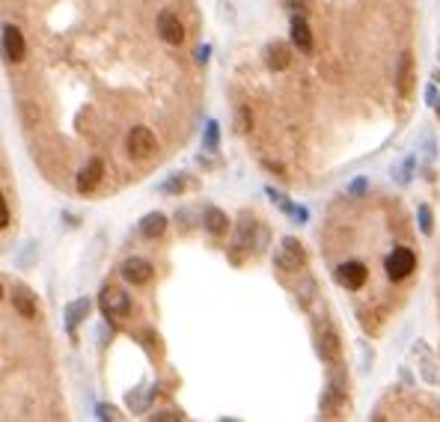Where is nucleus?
Instances as JSON below:
<instances>
[{"instance_id": "nucleus-1", "label": "nucleus", "mask_w": 440, "mask_h": 422, "mask_svg": "<svg viewBox=\"0 0 440 422\" xmlns=\"http://www.w3.org/2000/svg\"><path fill=\"white\" fill-rule=\"evenodd\" d=\"M98 310H102L110 322H119V318L131 312V298L119 286H105L102 295H98Z\"/></svg>"}, {"instance_id": "nucleus-2", "label": "nucleus", "mask_w": 440, "mask_h": 422, "mask_svg": "<svg viewBox=\"0 0 440 422\" xmlns=\"http://www.w3.org/2000/svg\"><path fill=\"white\" fill-rule=\"evenodd\" d=\"M384 268H387V276L393 283H402V280H408V276L414 274L417 256H414V250H408V247H396V250L387 256Z\"/></svg>"}, {"instance_id": "nucleus-3", "label": "nucleus", "mask_w": 440, "mask_h": 422, "mask_svg": "<svg viewBox=\"0 0 440 422\" xmlns=\"http://www.w3.org/2000/svg\"><path fill=\"white\" fill-rule=\"evenodd\" d=\"M129 152L134 158H152L155 152H158V140H155L152 128H143V125L131 128V134H129Z\"/></svg>"}, {"instance_id": "nucleus-4", "label": "nucleus", "mask_w": 440, "mask_h": 422, "mask_svg": "<svg viewBox=\"0 0 440 422\" xmlns=\"http://www.w3.org/2000/svg\"><path fill=\"white\" fill-rule=\"evenodd\" d=\"M366 276H369V271H366L363 262H345V265L336 268V280H339V286H345L348 292H357V288H363Z\"/></svg>"}, {"instance_id": "nucleus-5", "label": "nucleus", "mask_w": 440, "mask_h": 422, "mask_svg": "<svg viewBox=\"0 0 440 422\" xmlns=\"http://www.w3.org/2000/svg\"><path fill=\"white\" fill-rule=\"evenodd\" d=\"M122 280L131 283V286H143V283L152 280V265L146 259H140V256L125 259L122 262Z\"/></svg>"}, {"instance_id": "nucleus-6", "label": "nucleus", "mask_w": 440, "mask_h": 422, "mask_svg": "<svg viewBox=\"0 0 440 422\" xmlns=\"http://www.w3.org/2000/svg\"><path fill=\"white\" fill-rule=\"evenodd\" d=\"M155 24H158V36L167 42V45H182L184 42V24L173 16V12H161Z\"/></svg>"}, {"instance_id": "nucleus-7", "label": "nucleus", "mask_w": 440, "mask_h": 422, "mask_svg": "<svg viewBox=\"0 0 440 422\" xmlns=\"http://www.w3.org/2000/svg\"><path fill=\"white\" fill-rule=\"evenodd\" d=\"M4 54L9 63H21L27 57V42H24V33L18 27H6L4 30Z\"/></svg>"}, {"instance_id": "nucleus-8", "label": "nucleus", "mask_w": 440, "mask_h": 422, "mask_svg": "<svg viewBox=\"0 0 440 422\" xmlns=\"http://www.w3.org/2000/svg\"><path fill=\"white\" fill-rule=\"evenodd\" d=\"M396 90L405 98L414 90V57H410V51H405L399 57V66H396Z\"/></svg>"}, {"instance_id": "nucleus-9", "label": "nucleus", "mask_w": 440, "mask_h": 422, "mask_svg": "<svg viewBox=\"0 0 440 422\" xmlns=\"http://www.w3.org/2000/svg\"><path fill=\"white\" fill-rule=\"evenodd\" d=\"M280 265L286 268V271H301L307 265V253H304V247L297 244L295 238H286L283 241V250H280Z\"/></svg>"}, {"instance_id": "nucleus-10", "label": "nucleus", "mask_w": 440, "mask_h": 422, "mask_svg": "<svg viewBox=\"0 0 440 422\" xmlns=\"http://www.w3.org/2000/svg\"><path fill=\"white\" fill-rule=\"evenodd\" d=\"M102 172H105V167H102V161H98V158H95V161H90L87 167L78 172V191H81V194L95 191L98 182H102Z\"/></svg>"}, {"instance_id": "nucleus-11", "label": "nucleus", "mask_w": 440, "mask_h": 422, "mask_svg": "<svg viewBox=\"0 0 440 422\" xmlns=\"http://www.w3.org/2000/svg\"><path fill=\"white\" fill-rule=\"evenodd\" d=\"M292 42H295L297 51H304V54L312 51V30H309L307 18H301V16L292 18Z\"/></svg>"}, {"instance_id": "nucleus-12", "label": "nucleus", "mask_w": 440, "mask_h": 422, "mask_svg": "<svg viewBox=\"0 0 440 422\" xmlns=\"http://www.w3.org/2000/svg\"><path fill=\"white\" fill-rule=\"evenodd\" d=\"M319 354H321V360H333L339 354V336L328 324L319 327Z\"/></svg>"}, {"instance_id": "nucleus-13", "label": "nucleus", "mask_w": 440, "mask_h": 422, "mask_svg": "<svg viewBox=\"0 0 440 422\" xmlns=\"http://www.w3.org/2000/svg\"><path fill=\"white\" fill-rule=\"evenodd\" d=\"M265 57H268V69H274V71H283V69H289V63H292V54H289V48L283 45V42H271L268 45V51H265Z\"/></svg>"}, {"instance_id": "nucleus-14", "label": "nucleus", "mask_w": 440, "mask_h": 422, "mask_svg": "<svg viewBox=\"0 0 440 422\" xmlns=\"http://www.w3.org/2000/svg\"><path fill=\"white\" fill-rule=\"evenodd\" d=\"M140 232H143V238H152V241L161 238L164 232H167V217L158 214V211H155V214H146L143 223H140Z\"/></svg>"}, {"instance_id": "nucleus-15", "label": "nucleus", "mask_w": 440, "mask_h": 422, "mask_svg": "<svg viewBox=\"0 0 440 422\" xmlns=\"http://www.w3.org/2000/svg\"><path fill=\"white\" fill-rule=\"evenodd\" d=\"M90 310H93V303L87 300V298H81V300H75V303H69V310H66V327L69 330H75L83 318L90 315Z\"/></svg>"}, {"instance_id": "nucleus-16", "label": "nucleus", "mask_w": 440, "mask_h": 422, "mask_svg": "<svg viewBox=\"0 0 440 422\" xmlns=\"http://www.w3.org/2000/svg\"><path fill=\"white\" fill-rule=\"evenodd\" d=\"M206 229L211 235H226V229H230V217H226L220 209H208L206 211Z\"/></svg>"}, {"instance_id": "nucleus-17", "label": "nucleus", "mask_w": 440, "mask_h": 422, "mask_svg": "<svg viewBox=\"0 0 440 422\" xmlns=\"http://www.w3.org/2000/svg\"><path fill=\"white\" fill-rule=\"evenodd\" d=\"M12 303H16V310H18L24 318H36V300H33V295L27 292V288H16V295H12Z\"/></svg>"}, {"instance_id": "nucleus-18", "label": "nucleus", "mask_w": 440, "mask_h": 422, "mask_svg": "<svg viewBox=\"0 0 440 422\" xmlns=\"http://www.w3.org/2000/svg\"><path fill=\"white\" fill-rule=\"evenodd\" d=\"M420 229H422V235H432L434 232V214L429 206H420Z\"/></svg>"}, {"instance_id": "nucleus-19", "label": "nucleus", "mask_w": 440, "mask_h": 422, "mask_svg": "<svg viewBox=\"0 0 440 422\" xmlns=\"http://www.w3.org/2000/svg\"><path fill=\"white\" fill-rule=\"evenodd\" d=\"M6 223H9V206H6L4 194H0V226H6Z\"/></svg>"}, {"instance_id": "nucleus-20", "label": "nucleus", "mask_w": 440, "mask_h": 422, "mask_svg": "<svg viewBox=\"0 0 440 422\" xmlns=\"http://www.w3.org/2000/svg\"><path fill=\"white\" fill-rule=\"evenodd\" d=\"M206 143L208 146H218V125L208 122V134H206Z\"/></svg>"}, {"instance_id": "nucleus-21", "label": "nucleus", "mask_w": 440, "mask_h": 422, "mask_svg": "<svg viewBox=\"0 0 440 422\" xmlns=\"http://www.w3.org/2000/svg\"><path fill=\"white\" fill-rule=\"evenodd\" d=\"M425 101H429L432 107H437V86H434V83L429 86V90H425Z\"/></svg>"}, {"instance_id": "nucleus-22", "label": "nucleus", "mask_w": 440, "mask_h": 422, "mask_svg": "<svg viewBox=\"0 0 440 422\" xmlns=\"http://www.w3.org/2000/svg\"><path fill=\"white\" fill-rule=\"evenodd\" d=\"M98 416H102V419H117L119 414L113 411V407H107V404H105V407H98Z\"/></svg>"}, {"instance_id": "nucleus-23", "label": "nucleus", "mask_w": 440, "mask_h": 422, "mask_svg": "<svg viewBox=\"0 0 440 422\" xmlns=\"http://www.w3.org/2000/svg\"><path fill=\"white\" fill-rule=\"evenodd\" d=\"M0 298H4V288H0Z\"/></svg>"}]
</instances>
